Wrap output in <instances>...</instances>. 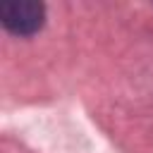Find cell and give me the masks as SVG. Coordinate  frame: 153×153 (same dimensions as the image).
<instances>
[{
    "instance_id": "6da1fadb",
    "label": "cell",
    "mask_w": 153,
    "mask_h": 153,
    "mask_svg": "<svg viewBox=\"0 0 153 153\" xmlns=\"http://www.w3.org/2000/svg\"><path fill=\"white\" fill-rule=\"evenodd\" d=\"M45 10L33 0H10L0 5V22L14 36H31L43 26Z\"/></svg>"
}]
</instances>
